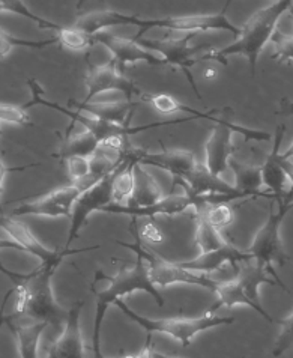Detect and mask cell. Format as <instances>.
I'll return each instance as SVG.
<instances>
[{
	"label": "cell",
	"mask_w": 293,
	"mask_h": 358,
	"mask_svg": "<svg viewBox=\"0 0 293 358\" xmlns=\"http://www.w3.org/2000/svg\"><path fill=\"white\" fill-rule=\"evenodd\" d=\"M281 160H283V167H285V171L287 172V175H289V178H290L292 187H293V162L285 160V158H283V157H281Z\"/></svg>",
	"instance_id": "cell-40"
},
{
	"label": "cell",
	"mask_w": 293,
	"mask_h": 358,
	"mask_svg": "<svg viewBox=\"0 0 293 358\" xmlns=\"http://www.w3.org/2000/svg\"><path fill=\"white\" fill-rule=\"evenodd\" d=\"M163 197V190H161L154 176L146 171L145 166L137 163L134 169V193L131 196L128 205H152Z\"/></svg>",
	"instance_id": "cell-25"
},
{
	"label": "cell",
	"mask_w": 293,
	"mask_h": 358,
	"mask_svg": "<svg viewBox=\"0 0 293 358\" xmlns=\"http://www.w3.org/2000/svg\"><path fill=\"white\" fill-rule=\"evenodd\" d=\"M200 202L199 199L190 193L184 194H176L170 193L169 196H164L161 201L152 203V205H145V206H136V205H119V203H110L104 206L101 213L107 214H117V215H128L131 218H138V217H157V215H167L173 217L180 213H184L190 208H199Z\"/></svg>",
	"instance_id": "cell-15"
},
{
	"label": "cell",
	"mask_w": 293,
	"mask_h": 358,
	"mask_svg": "<svg viewBox=\"0 0 293 358\" xmlns=\"http://www.w3.org/2000/svg\"><path fill=\"white\" fill-rule=\"evenodd\" d=\"M95 44L104 45L110 53H112V61L120 68L124 69L127 65H134L137 62H145L152 66L167 65L166 59L157 53L149 52V50L141 47L133 38H122L116 36L108 32H99L94 35Z\"/></svg>",
	"instance_id": "cell-16"
},
{
	"label": "cell",
	"mask_w": 293,
	"mask_h": 358,
	"mask_svg": "<svg viewBox=\"0 0 293 358\" xmlns=\"http://www.w3.org/2000/svg\"><path fill=\"white\" fill-rule=\"evenodd\" d=\"M2 322L13 333L22 358H38V346L41 334L47 330L50 324L38 322L26 317H20L15 313L2 316Z\"/></svg>",
	"instance_id": "cell-21"
},
{
	"label": "cell",
	"mask_w": 293,
	"mask_h": 358,
	"mask_svg": "<svg viewBox=\"0 0 293 358\" xmlns=\"http://www.w3.org/2000/svg\"><path fill=\"white\" fill-rule=\"evenodd\" d=\"M99 141L95 137V134H92L90 131H87L86 128L82 127V131L77 134H66V141L60 149L59 155L64 158V160H68L71 157H92L97 149L99 148Z\"/></svg>",
	"instance_id": "cell-28"
},
{
	"label": "cell",
	"mask_w": 293,
	"mask_h": 358,
	"mask_svg": "<svg viewBox=\"0 0 293 358\" xmlns=\"http://www.w3.org/2000/svg\"><path fill=\"white\" fill-rule=\"evenodd\" d=\"M83 306L85 301L78 300L71 307L64 324V331L59 336V339L50 346L47 358H86L82 324H80Z\"/></svg>",
	"instance_id": "cell-18"
},
{
	"label": "cell",
	"mask_w": 293,
	"mask_h": 358,
	"mask_svg": "<svg viewBox=\"0 0 293 358\" xmlns=\"http://www.w3.org/2000/svg\"><path fill=\"white\" fill-rule=\"evenodd\" d=\"M68 106L76 107L77 112H86L95 117L103 119V121L125 125L129 124L134 107L138 104L133 101H127V99L122 103H83L71 99Z\"/></svg>",
	"instance_id": "cell-23"
},
{
	"label": "cell",
	"mask_w": 293,
	"mask_h": 358,
	"mask_svg": "<svg viewBox=\"0 0 293 358\" xmlns=\"http://www.w3.org/2000/svg\"><path fill=\"white\" fill-rule=\"evenodd\" d=\"M272 274L264 265H260L255 259L242 262L238 268V275L234 280L220 282L215 291L217 301L210 306V312H217L221 307H235V306H247L250 309L257 312L262 317H265L268 322H274L272 317L259 300V286L271 285L280 286Z\"/></svg>",
	"instance_id": "cell-4"
},
{
	"label": "cell",
	"mask_w": 293,
	"mask_h": 358,
	"mask_svg": "<svg viewBox=\"0 0 293 358\" xmlns=\"http://www.w3.org/2000/svg\"><path fill=\"white\" fill-rule=\"evenodd\" d=\"M176 184L184 187V190L193 196L230 194V196H236L238 199L248 197L245 193L238 190L234 184H229L224 181V179H221V176H217L212 172H209V169L205 164H197V167L193 172H191L187 178L182 179V181L175 182L173 187Z\"/></svg>",
	"instance_id": "cell-20"
},
{
	"label": "cell",
	"mask_w": 293,
	"mask_h": 358,
	"mask_svg": "<svg viewBox=\"0 0 293 358\" xmlns=\"http://www.w3.org/2000/svg\"><path fill=\"white\" fill-rule=\"evenodd\" d=\"M199 210V208H197ZM208 220L214 224L217 229H226L234 224L235 222V213L231 210V206L227 203L212 205V206H201Z\"/></svg>",
	"instance_id": "cell-32"
},
{
	"label": "cell",
	"mask_w": 293,
	"mask_h": 358,
	"mask_svg": "<svg viewBox=\"0 0 293 358\" xmlns=\"http://www.w3.org/2000/svg\"><path fill=\"white\" fill-rule=\"evenodd\" d=\"M277 203H278V211L274 213L271 208L266 223L262 226L257 231V234L255 235V240H252V244L250 245L248 252L252 255V257H255L256 262L264 265L272 274V277H274L276 280L281 285V289L289 292L287 286L283 283L281 278L277 275L274 265L285 266L289 261V256L281 243L280 229L289 211L293 210V196L283 199V201H278Z\"/></svg>",
	"instance_id": "cell-7"
},
{
	"label": "cell",
	"mask_w": 293,
	"mask_h": 358,
	"mask_svg": "<svg viewBox=\"0 0 293 358\" xmlns=\"http://www.w3.org/2000/svg\"><path fill=\"white\" fill-rule=\"evenodd\" d=\"M136 224H137L136 218H133V227H134L133 235H134L136 243L129 244V243L117 241V244L128 248L131 252H134L136 256H140L141 259L146 262L149 277L155 286L167 287L171 285H193V286L203 287V289H208L209 292L215 294L220 282H215L214 278H210L208 274L190 271L187 268L179 265V262H170L164 259V257L150 252L149 248H146L143 244H141V236Z\"/></svg>",
	"instance_id": "cell-6"
},
{
	"label": "cell",
	"mask_w": 293,
	"mask_h": 358,
	"mask_svg": "<svg viewBox=\"0 0 293 358\" xmlns=\"http://www.w3.org/2000/svg\"><path fill=\"white\" fill-rule=\"evenodd\" d=\"M214 128L210 130L205 145V166L217 176L223 175L230 167L231 154L235 152L234 133H239L245 141H260L266 142L274 138V136L266 131L250 130L247 127L236 125L229 119L215 117Z\"/></svg>",
	"instance_id": "cell-9"
},
{
	"label": "cell",
	"mask_w": 293,
	"mask_h": 358,
	"mask_svg": "<svg viewBox=\"0 0 293 358\" xmlns=\"http://www.w3.org/2000/svg\"><path fill=\"white\" fill-rule=\"evenodd\" d=\"M217 76H218V73H217V69H214V68H209L205 71L206 80H214V78H217Z\"/></svg>",
	"instance_id": "cell-41"
},
{
	"label": "cell",
	"mask_w": 293,
	"mask_h": 358,
	"mask_svg": "<svg viewBox=\"0 0 293 358\" xmlns=\"http://www.w3.org/2000/svg\"><path fill=\"white\" fill-rule=\"evenodd\" d=\"M143 236L149 238L150 241H158V243H159L161 240H163V235H161V232L158 231V229H157L155 226H152V224H148V226L145 227Z\"/></svg>",
	"instance_id": "cell-39"
},
{
	"label": "cell",
	"mask_w": 293,
	"mask_h": 358,
	"mask_svg": "<svg viewBox=\"0 0 293 358\" xmlns=\"http://www.w3.org/2000/svg\"><path fill=\"white\" fill-rule=\"evenodd\" d=\"M292 6H293V2H292Z\"/></svg>",
	"instance_id": "cell-44"
},
{
	"label": "cell",
	"mask_w": 293,
	"mask_h": 358,
	"mask_svg": "<svg viewBox=\"0 0 293 358\" xmlns=\"http://www.w3.org/2000/svg\"><path fill=\"white\" fill-rule=\"evenodd\" d=\"M231 0H227L220 13L217 14H203V15H173L163 18H137V34L133 38L138 41L145 36L150 29H166L173 32H185V34H197V32H210V31H224L234 35H241L242 27L234 24L227 17L229 6Z\"/></svg>",
	"instance_id": "cell-8"
},
{
	"label": "cell",
	"mask_w": 293,
	"mask_h": 358,
	"mask_svg": "<svg viewBox=\"0 0 293 358\" xmlns=\"http://www.w3.org/2000/svg\"><path fill=\"white\" fill-rule=\"evenodd\" d=\"M119 167L113 173L107 175L95 185L87 188V190L78 197V201L74 205L73 214H71L73 218H71V226H69L65 248H69V245L77 240L80 232H82V229L87 223V218L90 214L95 211H101L104 206L113 203V182H115V176L119 171Z\"/></svg>",
	"instance_id": "cell-12"
},
{
	"label": "cell",
	"mask_w": 293,
	"mask_h": 358,
	"mask_svg": "<svg viewBox=\"0 0 293 358\" xmlns=\"http://www.w3.org/2000/svg\"><path fill=\"white\" fill-rule=\"evenodd\" d=\"M280 115H293V103L289 101L287 98H283V99H281V110H280ZM281 157L285 158V160H290V158L293 157V142H292V145L286 149V152L281 154Z\"/></svg>",
	"instance_id": "cell-37"
},
{
	"label": "cell",
	"mask_w": 293,
	"mask_h": 358,
	"mask_svg": "<svg viewBox=\"0 0 293 358\" xmlns=\"http://www.w3.org/2000/svg\"><path fill=\"white\" fill-rule=\"evenodd\" d=\"M138 164L158 167L169 172L173 176V184L187 178L197 167V160L194 152L185 151V149H164L163 152L149 154L146 152L140 158Z\"/></svg>",
	"instance_id": "cell-22"
},
{
	"label": "cell",
	"mask_w": 293,
	"mask_h": 358,
	"mask_svg": "<svg viewBox=\"0 0 293 358\" xmlns=\"http://www.w3.org/2000/svg\"><path fill=\"white\" fill-rule=\"evenodd\" d=\"M68 176L73 182L80 181V179L87 178L92 173V166H90V157H71L66 160Z\"/></svg>",
	"instance_id": "cell-36"
},
{
	"label": "cell",
	"mask_w": 293,
	"mask_h": 358,
	"mask_svg": "<svg viewBox=\"0 0 293 358\" xmlns=\"http://www.w3.org/2000/svg\"><path fill=\"white\" fill-rule=\"evenodd\" d=\"M289 13H290V17H292V20H293V6H290V9H289Z\"/></svg>",
	"instance_id": "cell-43"
},
{
	"label": "cell",
	"mask_w": 293,
	"mask_h": 358,
	"mask_svg": "<svg viewBox=\"0 0 293 358\" xmlns=\"http://www.w3.org/2000/svg\"><path fill=\"white\" fill-rule=\"evenodd\" d=\"M55 36L59 39V45L73 50V52H83V50L95 44L92 35H89L76 26L62 27L59 32H56Z\"/></svg>",
	"instance_id": "cell-30"
},
{
	"label": "cell",
	"mask_w": 293,
	"mask_h": 358,
	"mask_svg": "<svg viewBox=\"0 0 293 358\" xmlns=\"http://www.w3.org/2000/svg\"><path fill=\"white\" fill-rule=\"evenodd\" d=\"M117 309L122 312L131 321L138 324L141 328H145L148 333H159L170 336L171 339H176L187 348L196 339V336L217 328L220 325H230L235 322V317L230 316H218L209 309L206 313L197 317H164V320H150L143 315L134 312L133 309L125 304L124 300H119L115 304Z\"/></svg>",
	"instance_id": "cell-5"
},
{
	"label": "cell",
	"mask_w": 293,
	"mask_h": 358,
	"mask_svg": "<svg viewBox=\"0 0 293 358\" xmlns=\"http://www.w3.org/2000/svg\"><path fill=\"white\" fill-rule=\"evenodd\" d=\"M272 44H274V55L272 57L277 59L278 62H293V35H285L281 32H276L272 38Z\"/></svg>",
	"instance_id": "cell-34"
},
{
	"label": "cell",
	"mask_w": 293,
	"mask_h": 358,
	"mask_svg": "<svg viewBox=\"0 0 293 358\" xmlns=\"http://www.w3.org/2000/svg\"><path fill=\"white\" fill-rule=\"evenodd\" d=\"M0 226H2V231L11 238L13 243L5 244L2 243V247H18L20 250H24L30 255H34L35 257H38L39 262L44 266H52L56 268L62 264V261L65 259L66 256L71 255H78V253H85V252H92V250H98L99 245H90V247H85L80 250V248H60V250H50L47 248L38 238L30 232V229L22 223L15 220L13 215H3L2 220H0Z\"/></svg>",
	"instance_id": "cell-10"
},
{
	"label": "cell",
	"mask_w": 293,
	"mask_h": 358,
	"mask_svg": "<svg viewBox=\"0 0 293 358\" xmlns=\"http://www.w3.org/2000/svg\"><path fill=\"white\" fill-rule=\"evenodd\" d=\"M94 280L104 283V286H101V289H97V287L92 286V292L97 296L92 352L94 358H103V354H101V327H103L106 312L110 306L116 304V301L134 292L149 294L159 307H163L166 301L163 295L157 289V286L150 280L148 265L140 256H137L133 268H124V270L117 271L115 275H106L103 271L98 270Z\"/></svg>",
	"instance_id": "cell-2"
},
{
	"label": "cell",
	"mask_w": 293,
	"mask_h": 358,
	"mask_svg": "<svg viewBox=\"0 0 293 358\" xmlns=\"http://www.w3.org/2000/svg\"><path fill=\"white\" fill-rule=\"evenodd\" d=\"M230 167L235 175V187L248 197H266L274 201V196L268 192H262L264 179H262V166H251L236 160H230Z\"/></svg>",
	"instance_id": "cell-24"
},
{
	"label": "cell",
	"mask_w": 293,
	"mask_h": 358,
	"mask_svg": "<svg viewBox=\"0 0 293 358\" xmlns=\"http://www.w3.org/2000/svg\"><path fill=\"white\" fill-rule=\"evenodd\" d=\"M292 2L293 0H276L274 3L260 9L256 14H252L247 20V23L242 26V32L235 43H231L223 48L210 50L209 53L196 59L197 64L215 61L227 66L229 56H245L250 65L251 76L255 77L262 50L266 47L269 41H272V38H274L277 32L278 20L283 17V14L289 11Z\"/></svg>",
	"instance_id": "cell-3"
},
{
	"label": "cell",
	"mask_w": 293,
	"mask_h": 358,
	"mask_svg": "<svg viewBox=\"0 0 293 358\" xmlns=\"http://www.w3.org/2000/svg\"><path fill=\"white\" fill-rule=\"evenodd\" d=\"M59 44V39L56 36L44 39V41H27V39H20L11 34L5 32L3 29L0 31V56L2 59L11 53V50L15 47H27V48H45L50 45Z\"/></svg>",
	"instance_id": "cell-31"
},
{
	"label": "cell",
	"mask_w": 293,
	"mask_h": 358,
	"mask_svg": "<svg viewBox=\"0 0 293 358\" xmlns=\"http://www.w3.org/2000/svg\"><path fill=\"white\" fill-rule=\"evenodd\" d=\"M281 331L278 339L274 345V350H272V355L280 357L293 348V313L287 316L286 320H281Z\"/></svg>",
	"instance_id": "cell-35"
},
{
	"label": "cell",
	"mask_w": 293,
	"mask_h": 358,
	"mask_svg": "<svg viewBox=\"0 0 293 358\" xmlns=\"http://www.w3.org/2000/svg\"><path fill=\"white\" fill-rule=\"evenodd\" d=\"M0 121H2V124H14L20 127L35 125L24 107L6 103H2V106H0Z\"/></svg>",
	"instance_id": "cell-33"
},
{
	"label": "cell",
	"mask_w": 293,
	"mask_h": 358,
	"mask_svg": "<svg viewBox=\"0 0 293 358\" xmlns=\"http://www.w3.org/2000/svg\"><path fill=\"white\" fill-rule=\"evenodd\" d=\"M196 35L197 34H187L182 38H169V39H145V38H141V39H138L137 43L143 48L149 50V52L163 56L166 59L167 65L178 66L180 71L187 76V78L190 80V85L193 86L197 98L203 101V98H201L199 87L196 85L194 77L190 71L191 68L197 65L194 55L199 52V50L205 48V45H194V47L190 45V41L193 38H196Z\"/></svg>",
	"instance_id": "cell-11"
},
{
	"label": "cell",
	"mask_w": 293,
	"mask_h": 358,
	"mask_svg": "<svg viewBox=\"0 0 293 358\" xmlns=\"http://www.w3.org/2000/svg\"><path fill=\"white\" fill-rule=\"evenodd\" d=\"M119 358H120V357H119Z\"/></svg>",
	"instance_id": "cell-45"
},
{
	"label": "cell",
	"mask_w": 293,
	"mask_h": 358,
	"mask_svg": "<svg viewBox=\"0 0 293 358\" xmlns=\"http://www.w3.org/2000/svg\"><path fill=\"white\" fill-rule=\"evenodd\" d=\"M86 190L80 182H73L65 187H60L57 190H53L36 199L32 202L22 203L11 213L13 217L18 215H38V217H68L73 214L74 205Z\"/></svg>",
	"instance_id": "cell-13"
},
{
	"label": "cell",
	"mask_w": 293,
	"mask_h": 358,
	"mask_svg": "<svg viewBox=\"0 0 293 358\" xmlns=\"http://www.w3.org/2000/svg\"><path fill=\"white\" fill-rule=\"evenodd\" d=\"M154 358H179V357H173V355H167V354H161L154 351Z\"/></svg>",
	"instance_id": "cell-42"
},
{
	"label": "cell",
	"mask_w": 293,
	"mask_h": 358,
	"mask_svg": "<svg viewBox=\"0 0 293 358\" xmlns=\"http://www.w3.org/2000/svg\"><path fill=\"white\" fill-rule=\"evenodd\" d=\"M0 271L6 274L14 285L17 298L13 313L26 320L53 324L56 327L65 324L69 310H65L62 306L57 304L52 287L56 268L39 265L36 270L30 273H17L6 270L2 265Z\"/></svg>",
	"instance_id": "cell-1"
},
{
	"label": "cell",
	"mask_w": 293,
	"mask_h": 358,
	"mask_svg": "<svg viewBox=\"0 0 293 358\" xmlns=\"http://www.w3.org/2000/svg\"><path fill=\"white\" fill-rule=\"evenodd\" d=\"M154 343H152V336H148L145 346L141 348V351L137 354V358H154Z\"/></svg>",
	"instance_id": "cell-38"
},
{
	"label": "cell",
	"mask_w": 293,
	"mask_h": 358,
	"mask_svg": "<svg viewBox=\"0 0 293 358\" xmlns=\"http://www.w3.org/2000/svg\"><path fill=\"white\" fill-rule=\"evenodd\" d=\"M251 259H255V257H252V255L248 250L242 252L235 245L227 243L221 248H217V250L200 253L197 257H194V259L179 262V265L187 268V270H190V271L200 273V274H209V273H214V271L220 270V268L226 264L231 265L238 271V268L242 262H247Z\"/></svg>",
	"instance_id": "cell-19"
},
{
	"label": "cell",
	"mask_w": 293,
	"mask_h": 358,
	"mask_svg": "<svg viewBox=\"0 0 293 358\" xmlns=\"http://www.w3.org/2000/svg\"><path fill=\"white\" fill-rule=\"evenodd\" d=\"M143 101L150 104V107L157 110L161 115H173V113H187L193 119H209V121H214L215 119V113L209 112V113H201L193 107H188L185 104H182L179 99H176L173 95L169 94H155V95H141Z\"/></svg>",
	"instance_id": "cell-26"
},
{
	"label": "cell",
	"mask_w": 293,
	"mask_h": 358,
	"mask_svg": "<svg viewBox=\"0 0 293 358\" xmlns=\"http://www.w3.org/2000/svg\"><path fill=\"white\" fill-rule=\"evenodd\" d=\"M85 82L87 86V95L83 99V103H92L95 96L108 91H117L124 94L127 101H131L136 95H143L138 86L131 78H128L113 61L106 65L89 66V73Z\"/></svg>",
	"instance_id": "cell-14"
},
{
	"label": "cell",
	"mask_w": 293,
	"mask_h": 358,
	"mask_svg": "<svg viewBox=\"0 0 293 358\" xmlns=\"http://www.w3.org/2000/svg\"><path fill=\"white\" fill-rule=\"evenodd\" d=\"M0 11L24 17V18L30 20V22L36 23L39 26V29H44V31L59 32L60 29L64 27V26H60L57 23L50 22V20H45L43 17L36 15L34 11H30L29 6L23 2V0H0Z\"/></svg>",
	"instance_id": "cell-29"
},
{
	"label": "cell",
	"mask_w": 293,
	"mask_h": 358,
	"mask_svg": "<svg viewBox=\"0 0 293 358\" xmlns=\"http://www.w3.org/2000/svg\"><path fill=\"white\" fill-rule=\"evenodd\" d=\"M286 134V125L281 124L277 127L274 133V148L272 152L268 155L266 162L262 164V179L264 185L266 187L268 193L274 196V201H283V199L293 196V187L287 172L283 167V160L280 154V146L283 138Z\"/></svg>",
	"instance_id": "cell-17"
},
{
	"label": "cell",
	"mask_w": 293,
	"mask_h": 358,
	"mask_svg": "<svg viewBox=\"0 0 293 358\" xmlns=\"http://www.w3.org/2000/svg\"><path fill=\"white\" fill-rule=\"evenodd\" d=\"M194 238H196V244L199 247L200 253L217 250V248H221L227 244L224 236L221 235L220 229H217L208 220L201 208L196 210V236Z\"/></svg>",
	"instance_id": "cell-27"
}]
</instances>
